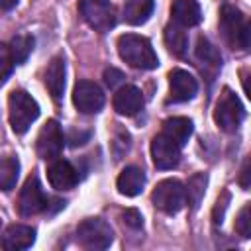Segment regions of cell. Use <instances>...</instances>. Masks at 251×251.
<instances>
[{
	"label": "cell",
	"instance_id": "e0dca14e",
	"mask_svg": "<svg viewBox=\"0 0 251 251\" xmlns=\"http://www.w3.org/2000/svg\"><path fill=\"white\" fill-rule=\"evenodd\" d=\"M118 190L124 196H137L145 186V173L139 167H126L118 176Z\"/></svg>",
	"mask_w": 251,
	"mask_h": 251
},
{
	"label": "cell",
	"instance_id": "484cf974",
	"mask_svg": "<svg viewBox=\"0 0 251 251\" xmlns=\"http://www.w3.org/2000/svg\"><path fill=\"white\" fill-rule=\"evenodd\" d=\"M235 231H237L241 237H249V235H251V206H249V204H245V206L241 208V212L237 214Z\"/></svg>",
	"mask_w": 251,
	"mask_h": 251
},
{
	"label": "cell",
	"instance_id": "3957f363",
	"mask_svg": "<svg viewBox=\"0 0 251 251\" xmlns=\"http://www.w3.org/2000/svg\"><path fill=\"white\" fill-rule=\"evenodd\" d=\"M76 241L84 249H92V251L108 249L114 241V231L106 220L86 218L76 226Z\"/></svg>",
	"mask_w": 251,
	"mask_h": 251
},
{
	"label": "cell",
	"instance_id": "4316f807",
	"mask_svg": "<svg viewBox=\"0 0 251 251\" xmlns=\"http://www.w3.org/2000/svg\"><path fill=\"white\" fill-rule=\"evenodd\" d=\"M14 65H16V63H14V57H12L10 45L0 43V82L8 78V75L12 73Z\"/></svg>",
	"mask_w": 251,
	"mask_h": 251
},
{
	"label": "cell",
	"instance_id": "4fadbf2b",
	"mask_svg": "<svg viewBox=\"0 0 251 251\" xmlns=\"http://www.w3.org/2000/svg\"><path fill=\"white\" fill-rule=\"evenodd\" d=\"M35 241V229L31 226H24V224H12L6 227L2 239H0V247L6 251H22L31 247Z\"/></svg>",
	"mask_w": 251,
	"mask_h": 251
},
{
	"label": "cell",
	"instance_id": "7c38bea8",
	"mask_svg": "<svg viewBox=\"0 0 251 251\" xmlns=\"http://www.w3.org/2000/svg\"><path fill=\"white\" fill-rule=\"evenodd\" d=\"M169 92L171 102H188L198 92V82L188 71L175 69L169 75Z\"/></svg>",
	"mask_w": 251,
	"mask_h": 251
},
{
	"label": "cell",
	"instance_id": "ba28073f",
	"mask_svg": "<svg viewBox=\"0 0 251 251\" xmlns=\"http://www.w3.org/2000/svg\"><path fill=\"white\" fill-rule=\"evenodd\" d=\"M73 102L82 114H96L104 106V92L92 80H78L73 90Z\"/></svg>",
	"mask_w": 251,
	"mask_h": 251
},
{
	"label": "cell",
	"instance_id": "7a4b0ae2",
	"mask_svg": "<svg viewBox=\"0 0 251 251\" xmlns=\"http://www.w3.org/2000/svg\"><path fill=\"white\" fill-rule=\"evenodd\" d=\"M39 116V104L25 90H14L8 96V118L14 133H25Z\"/></svg>",
	"mask_w": 251,
	"mask_h": 251
},
{
	"label": "cell",
	"instance_id": "6da1fadb",
	"mask_svg": "<svg viewBox=\"0 0 251 251\" xmlns=\"http://www.w3.org/2000/svg\"><path fill=\"white\" fill-rule=\"evenodd\" d=\"M118 53L133 69H155L159 65V59H157V53L151 41L143 35H135V33L120 35Z\"/></svg>",
	"mask_w": 251,
	"mask_h": 251
},
{
	"label": "cell",
	"instance_id": "7402d4cb",
	"mask_svg": "<svg viewBox=\"0 0 251 251\" xmlns=\"http://www.w3.org/2000/svg\"><path fill=\"white\" fill-rule=\"evenodd\" d=\"M20 176V161L16 157L0 159V190L8 192L16 186Z\"/></svg>",
	"mask_w": 251,
	"mask_h": 251
},
{
	"label": "cell",
	"instance_id": "cb8c5ba5",
	"mask_svg": "<svg viewBox=\"0 0 251 251\" xmlns=\"http://www.w3.org/2000/svg\"><path fill=\"white\" fill-rule=\"evenodd\" d=\"M196 57L208 65H214V67H220L222 65V55L220 51L206 39V37H198V43H196Z\"/></svg>",
	"mask_w": 251,
	"mask_h": 251
},
{
	"label": "cell",
	"instance_id": "8fae6325",
	"mask_svg": "<svg viewBox=\"0 0 251 251\" xmlns=\"http://www.w3.org/2000/svg\"><path fill=\"white\" fill-rule=\"evenodd\" d=\"M151 157H153V165L161 171H169L175 169L180 161V147L171 141L169 137H165L163 133L155 135L151 141Z\"/></svg>",
	"mask_w": 251,
	"mask_h": 251
},
{
	"label": "cell",
	"instance_id": "5bb4252c",
	"mask_svg": "<svg viewBox=\"0 0 251 251\" xmlns=\"http://www.w3.org/2000/svg\"><path fill=\"white\" fill-rule=\"evenodd\" d=\"M143 108V94L137 86L126 84L114 94V110L122 116H135Z\"/></svg>",
	"mask_w": 251,
	"mask_h": 251
},
{
	"label": "cell",
	"instance_id": "5b68a950",
	"mask_svg": "<svg viewBox=\"0 0 251 251\" xmlns=\"http://www.w3.org/2000/svg\"><path fill=\"white\" fill-rule=\"evenodd\" d=\"M243 116H245V110L239 98L229 88H224V92L220 94L216 102V110H214V120L218 127L224 131H235L239 124L243 122Z\"/></svg>",
	"mask_w": 251,
	"mask_h": 251
},
{
	"label": "cell",
	"instance_id": "44dd1931",
	"mask_svg": "<svg viewBox=\"0 0 251 251\" xmlns=\"http://www.w3.org/2000/svg\"><path fill=\"white\" fill-rule=\"evenodd\" d=\"M165 45L167 49L176 55V57H182L188 49V37H186V31L176 25V24H169L165 27Z\"/></svg>",
	"mask_w": 251,
	"mask_h": 251
},
{
	"label": "cell",
	"instance_id": "f546056e",
	"mask_svg": "<svg viewBox=\"0 0 251 251\" xmlns=\"http://www.w3.org/2000/svg\"><path fill=\"white\" fill-rule=\"evenodd\" d=\"M243 175H241V186L243 188H247L249 186V182H247V175H249V163L245 161V165H243V171H241Z\"/></svg>",
	"mask_w": 251,
	"mask_h": 251
},
{
	"label": "cell",
	"instance_id": "4dcf8cb0",
	"mask_svg": "<svg viewBox=\"0 0 251 251\" xmlns=\"http://www.w3.org/2000/svg\"><path fill=\"white\" fill-rule=\"evenodd\" d=\"M18 4V0H0V8L2 10H12Z\"/></svg>",
	"mask_w": 251,
	"mask_h": 251
},
{
	"label": "cell",
	"instance_id": "2e32d148",
	"mask_svg": "<svg viewBox=\"0 0 251 251\" xmlns=\"http://www.w3.org/2000/svg\"><path fill=\"white\" fill-rule=\"evenodd\" d=\"M45 86L49 94L55 100H61L63 90H65V61L63 57H53L51 63L45 69Z\"/></svg>",
	"mask_w": 251,
	"mask_h": 251
},
{
	"label": "cell",
	"instance_id": "9a60e30c",
	"mask_svg": "<svg viewBox=\"0 0 251 251\" xmlns=\"http://www.w3.org/2000/svg\"><path fill=\"white\" fill-rule=\"evenodd\" d=\"M47 178H49L53 188H57V190H71L78 182V173H76V169L69 161L59 159V161H55L47 169Z\"/></svg>",
	"mask_w": 251,
	"mask_h": 251
},
{
	"label": "cell",
	"instance_id": "f1b7e54d",
	"mask_svg": "<svg viewBox=\"0 0 251 251\" xmlns=\"http://www.w3.org/2000/svg\"><path fill=\"white\" fill-rule=\"evenodd\" d=\"M124 222H126L129 227L137 229V227H141L143 218H141V214H139L137 210H126V212H124Z\"/></svg>",
	"mask_w": 251,
	"mask_h": 251
},
{
	"label": "cell",
	"instance_id": "9c48e42d",
	"mask_svg": "<svg viewBox=\"0 0 251 251\" xmlns=\"http://www.w3.org/2000/svg\"><path fill=\"white\" fill-rule=\"evenodd\" d=\"M18 208H20L22 216H33V214H39L47 208V196H45V192L41 188V182L35 175L25 180V184L20 192Z\"/></svg>",
	"mask_w": 251,
	"mask_h": 251
},
{
	"label": "cell",
	"instance_id": "8992f818",
	"mask_svg": "<svg viewBox=\"0 0 251 251\" xmlns=\"http://www.w3.org/2000/svg\"><path fill=\"white\" fill-rule=\"evenodd\" d=\"M151 200L155 208H159L161 212L176 214L186 204V192H184V186L176 178H165L153 188Z\"/></svg>",
	"mask_w": 251,
	"mask_h": 251
},
{
	"label": "cell",
	"instance_id": "603a6c76",
	"mask_svg": "<svg viewBox=\"0 0 251 251\" xmlns=\"http://www.w3.org/2000/svg\"><path fill=\"white\" fill-rule=\"evenodd\" d=\"M33 49V37L27 35V33H20L12 39L10 43V51H12V57H14V63H25V59L29 57Z\"/></svg>",
	"mask_w": 251,
	"mask_h": 251
},
{
	"label": "cell",
	"instance_id": "277c9868",
	"mask_svg": "<svg viewBox=\"0 0 251 251\" xmlns=\"http://www.w3.org/2000/svg\"><path fill=\"white\" fill-rule=\"evenodd\" d=\"M220 29H222L226 41L231 47H237V49H247L249 47V24L237 8H233V6H224L222 8Z\"/></svg>",
	"mask_w": 251,
	"mask_h": 251
},
{
	"label": "cell",
	"instance_id": "d6986e66",
	"mask_svg": "<svg viewBox=\"0 0 251 251\" xmlns=\"http://www.w3.org/2000/svg\"><path fill=\"white\" fill-rule=\"evenodd\" d=\"M171 14H173L176 24L186 25V27L196 25L202 20L200 6L194 0H175L173 6H171Z\"/></svg>",
	"mask_w": 251,
	"mask_h": 251
},
{
	"label": "cell",
	"instance_id": "52a82bcc",
	"mask_svg": "<svg viewBox=\"0 0 251 251\" xmlns=\"http://www.w3.org/2000/svg\"><path fill=\"white\" fill-rule=\"evenodd\" d=\"M78 10L82 20L98 33H106L116 25V10L108 0H80Z\"/></svg>",
	"mask_w": 251,
	"mask_h": 251
},
{
	"label": "cell",
	"instance_id": "ac0fdd59",
	"mask_svg": "<svg viewBox=\"0 0 251 251\" xmlns=\"http://www.w3.org/2000/svg\"><path fill=\"white\" fill-rule=\"evenodd\" d=\"M192 122L188 118H182V116H176V118H169L163 122V135L169 137L171 141H175L178 147H182L188 137L192 135Z\"/></svg>",
	"mask_w": 251,
	"mask_h": 251
},
{
	"label": "cell",
	"instance_id": "30bf717a",
	"mask_svg": "<svg viewBox=\"0 0 251 251\" xmlns=\"http://www.w3.org/2000/svg\"><path fill=\"white\" fill-rule=\"evenodd\" d=\"M63 145H65V137L61 126L55 120H49L37 135V155L41 159H57L63 151Z\"/></svg>",
	"mask_w": 251,
	"mask_h": 251
},
{
	"label": "cell",
	"instance_id": "d4e9b609",
	"mask_svg": "<svg viewBox=\"0 0 251 251\" xmlns=\"http://www.w3.org/2000/svg\"><path fill=\"white\" fill-rule=\"evenodd\" d=\"M204 186H206V176L204 175H194L190 176L188 180V186L184 188L186 196H188V202L192 204V208H198L202 196H204Z\"/></svg>",
	"mask_w": 251,
	"mask_h": 251
},
{
	"label": "cell",
	"instance_id": "83f0119b",
	"mask_svg": "<svg viewBox=\"0 0 251 251\" xmlns=\"http://www.w3.org/2000/svg\"><path fill=\"white\" fill-rule=\"evenodd\" d=\"M104 80H106V84H108L110 88H116L118 84H122L124 75H122V71H118V69H106V71H104Z\"/></svg>",
	"mask_w": 251,
	"mask_h": 251
},
{
	"label": "cell",
	"instance_id": "ffe728a7",
	"mask_svg": "<svg viewBox=\"0 0 251 251\" xmlns=\"http://www.w3.org/2000/svg\"><path fill=\"white\" fill-rule=\"evenodd\" d=\"M155 0H126L124 4V20L131 25H141L153 14Z\"/></svg>",
	"mask_w": 251,
	"mask_h": 251
}]
</instances>
